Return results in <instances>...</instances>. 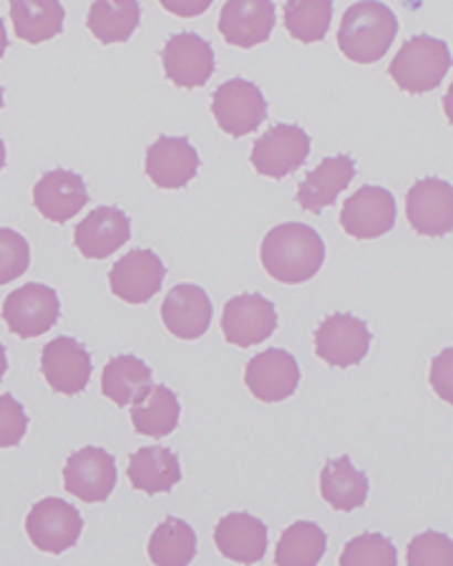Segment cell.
<instances>
[{
  "label": "cell",
  "mask_w": 453,
  "mask_h": 566,
  "mask_svg": "<svg viewBox=\"0 0 453 566\" xmlns=\"http://www.w3.org/2000/svg\"><path fill=\"white\" fill-rule=\"evenodd\" d=\"M260 260L272 280L283 285H301L313 280L323 268V237L301 222L277 224L262 240Z\"/></svg>",
  "instance_id": "6da1fadb"
},
{
  "label": "cell",
  "mask_w": 453,
  "mask_h": 566,
  "mask_svg": "<svg viewBox=\"0 0 453 566\" xmlns=\"http://www.w3.org/2000/svg\"><path fill=\"white\" fill-rule=\"evenodd\" d=\"M398 33V18L383 3H352L343 13L338 45L352 63H376L391 49Z\"/></svg>",
  "instance_id": "7a4b0ae2"
},
{
  "label": "cell",
  "mask_w": 453,
  "mask_h": 566,
  "mask_svg": "<svg viewBox=\"0 0 453 566\" xmlns=\"http://www.w3.org/2000/svg\"><path fill=\"white\" fill-rule=\"evenodd\" d=\"M451 69L449 45L433 35H413L388 66L393 84L408 94H425L436 88Z\"/></svg>",
  "instance_id": "3957f363"
},
{
  "label": "cell",
  "mask_w": 453,
  "mask_h": 566,
  "mask_svg": "<svg viewBox=\"0 0 453 566\" xmlns=\"http://www.w3.org/2000/svg\"><path fill=\"white\" fill-rule=\"evenodd\" d=\"M81 532H84V518L76 506L63 499H41L25 516V534L43 554L59 556L74 549Z\"/></svg>",
  "instance_id": "277c9868"
},
{
  "label": "cell",
  "mask_w": 453,
  "mask_h": 566,
  "mask_svg": "<svg viewBox=\"0 0 453 566\" xmlns=\"http://www.w3.org/2000/svg\"><path fill=\"white\" fill-rule=\"evenodd\" d=\"M59 317L61 303L56 290L39 285V282L18 287L3 300V323L23 340L45 335L59 323Z\"/></svg>",
  "instance_id": "5b68a950"
},
{
  "label": "cell",
  "mask_w": 453,
  "mask_h": 566,
  "mask_svg": "<svg viewBox=\"0 0 453 566\" xmlns=\"http://www.w3.org/2000/svg\"><path fill=\"white\" fill-rule=\"evenodd\" d=\"M310 154V136L295 124H275L252 146L250 161L257 175L285 179L301 169Z\"/></svg>",
  "instance_id": "8992f818"
},
{
  "label": "cell",
  "mask_w": 453,
  "mask_h": 566,
  "mask_svg": "<svg viewBox=\"0 0 453 566\" xmlns=\"http://www.w3.org/2000/svg\"><path fill=\"white\" fill-rule=\"evenodd\" d=\"M212 114L224 134L242 139L267 118L265 96L257 84L244 78H230L214 91Z\"/></svg>",
  "instance_id": "52a82bcc"
},
{
  "label": "cell",
  "mask_w": 453,
  "mask_h": 566,
  "mask_svg": "<svg viewBox=\"0 0 453 566\" xmlns=\"http://www.w3.org/2000/svg\"><path fill=\"white\" fill-rule=\"evenodd\" d=\"M373 343L368 325L350 313H335L315 331V355L333 368H350L366 358Z\"/></svg>",
  "instance_id": "ba28073f"
},
{
  "label": "cell",
  "mask_w": 453,
  "mask_h": 566,
  "mask_svg": "<svg viewBox=\"0 0 453 566\" xmlns=\"http://www.w3.org/2000/svg\"><path fill=\"white\" fill-rule=\"evenodd\" d=\"M116 486V461L114 455L98 449V446H86L63 465V489L71 496H76L84 504H102Z\"/></svg>",
  "instance_id": "9c48e42d"
},
{
  "label": "cell",
  "mask_w": 453,
  "mask_h": 566,
  "mask_svg": "<svg viewBox=\"0 0 453 566\" xmlns=\"http://www.w3.org/2000/svg\"><path fill=\"white\" fill-rule=\"evenodd\" d=\"M277 327V310L260 292H244L232 297L222 313L224 340L238 348L265 343Z\"/></svg>",
  "instance_id": "30bf717a"
},
{
  "label": "cell",
  "mask_w": 453,
  "mask_h": 566,
  "mask_svg": "<svg viewBox=\"0 0 453 566\" xmlns=\"http://www.w3.org/2000/svg\"><path fill=\"white\" fill-rule=\"evenodd\" d=\"M405 217L413 232L443 237L453 230V187L449 181L425 177L408 189Z\"/></svg>",
  "instance_id": "8fae6325"
},
{
  "label": "cell",
  "mask_w": 453,
  "mask_h": 566,
  "mask_svg": "<svg viewBox=\"0 0 453 566\" xmlns=\"http://www.w3.org/2000/svg\"><path fill=\"white\" fill-rule=\"evenodd\" d=\"M244 386L262 403H280L301 386V365L283 348L262 350L244 368Z\"/></svg>",
  "instance_id": "7c38bea8"
},
{
  "label": "cell",
  "mask_w": 453,
  "mask_h": 566,
  "mask_svg": "<svg viewBox=\"0 0 453 566\" xmlns=\"http://www.w3.org/2000/svg\"><path fill=\"white\" fill-rule=\"evenodd\" d=\"M41 373L51 390L61 392V396H78L84 392L94 365H91L88 350L74 337L61 335L41 350Z\"/></svg>",
  "instance_id": "4fadbf2b"
},
{
  "label": "cell",
  "mask_w": 453,
  "mask_h": 566,
  "mask_svg": "<svg viewBox=\"0 0 453 566\" xmlns=\"http://www.w3.org/2000/svg\"><path fill=\"white\" fill-rule=\"evenodd\" d=\"M167 268L151 250H131L108 272V287L129 305H144L161 290Z\"/></svg>",
  "instance_id": "5bb4252c"
},
{
  "label": "cell",
  "mask_w": 453,
  "mask_h": 566,
  "mask_svg": "<svg viewBox=\"0 0 453 566\" xmlns=\"http://www.w3.org/2000/svg\"><path fill=\"white\" fill-rule=\"evenodd\" d=\"M161 63L171 84L179 88H199L212 78L214 53L212 45L197 33H177L161 49Z\"/></svg>",
  "instance_id": "9a60e30c"
},
{
  "label": "cell",
  "mask_w": 453,
  "mask_h": 566,
  "mask_svg": "<svg viewBox=\"0 0 453 566\" xmlns=\"http://www.w3.org/2000/svg\"><path fill=\"white\" fill-rule=\"evenodd\" d=\"M340 224L356 240H376L393 230L396 199L383 187H362L340 209Z\"/></svg>",
  "instance_id": "2e32d148"
},
{
  "label": "cell",
  "mask_w": 453,
  "mask_h": 566,
  "mask_svg": "<svg viewBox=\"0 0 453 566\" xmlns=\"http://www.w3.org/2000/svg\"><path fill=\"white\" fill-rule=\"evenodd\" d=\"M131 237V222L122 209L96 207L76 224L74 244L86 260H106Z\"/></svg>",
  "instance_id": "e0dca14e"
},
{
  "label": "cell",
  "mask_w": 453,
  "mask_h": 566,
  "mask_svg": "<svg viewBox=\"0 0 453 566\" xmlns=\"http://www.w3.org/2000/svg\"><path fill=\"white\" fill-rule=\"evenodd\" d=\"M199 154L187 136H159L147 149V177L159 189H181L197 177Z\"/></svg>",
  "instance_id": "ac0fdd59"
},
{
  "label": "cell",
  "mask_w": 453,
  "mask_h": 566,
  "mask_svg": "<svg viewBox=\"0 0 453 566\" xmlns=\"http://www.w3.org/2000/svg\"><path fill=\"white\" fill-rule=\"evenodd\" d=\"M88 205V189L76 171L51 169L33 187V207L49 222L63 224Z\"/></svg>",
  "instance_id": "d6986e66"
},
{
  "label": "cell",
  "mask_w": 453,
  "mask_h": 566,
  "mask_svg": "<svg viewBox=\"0 0 453 566\" xmlns=\"http://www.w3.org/2000/svg\"><path fill=\"white\" fill-rule=\"evenodd\" d=\"M161 323L179 340H199L212 325V303L199 285H177L161 303Z\"/></svg>",
  "instance_id": "ffe728a7"
},
{
  "label": "cell",
  "mask_w": 453,
  "mask_h": 566,
  "mask_svg": "<svg viewBox=\"0 0 453 566\" xmlns=\"http://www.w3.org/2000/svg\"><path fill=\"white\" fill-rule=\"evenodd\" d=\"M222 39L238 49H252L270 39L275 29V3L267 0H230L220 13Z\"/></svg>",
  "instance_id": "44dd1931"
},
{
  "label": "cell",
  "mask_w": 453,
  "mask_h": 566,
  "mask_svg": "<svg viewBox=\"0 0 453 566\" xmlns=\"http://www.w3.org/2000/svg\"><path fill=\"white\" fill-rule=\"evenodd\" d=\"M214 544L224 559L252 566L267 554V526L257 516L234 511L217 522Z\"/></svg>",
  "instance_id": "7402d4cb"
},
{
  "label": "cell",
  "mask_w": 453,
  "mask_h": 566,
  "mask_svg": "<svg viewBox=\"0 0 453 566\" xmlns=\"http://www.w3.org/2000/svg\"><path fill=\"white\" fill-rule=\"evenodd\" d=\"M356 177V161L346 154H338V157L323 159L317 167L307 175L301 187H297L295 202L301 205L305 212L320 214L325 207H330L343 189Z\"/></svg>",
  "instance_id": "603a6c76"
},
{
  "label": "cell",
  "mask_w": 453,
  "mask_h": 566,
  "mask_svg": "<svg viewBox=\"0 0 453 566\" xmlns=\"http://www.w3.org/2000/svg\"><path fill=\"white\" fill-rule=\"evenodd\" d=\"M129 483L131 489L144 494H169L181 481L179 455L165 446H144L129 459Z\"/></svg>",
  "instance_id": "cb8c5ba5"
},
{
  "label": "cell",
  "mask_w": 453,
  "mask_h": 566,
  "mask_svg": "<svg viewBox=\"0 0 453 566\" xmlns=\"http://www.w3.org/2000/svg\"><path fill=\"white\" fill-rule=\"evenodd\" d=\"M151 368L136 355H116L102 373V392L114 406L129 408L151 390Z\"/></svg>",
  "instance_id": "d4e9b609"
},
{
  "label": "cell",
  "mask_w": 453,
  "mask_h": 566,
  "mask_svg": "<svg viewBox=\"0 0 453 566\" xmlns=\"http://www.w3.org/2000/svg\"><path fill=\"white\" fill-rule=\"evenodd\" d=\"M368 476L352 465L350 455L325 461L320 471V496L335 511H356L368 499Z\"/></svg>",
  "instance_id": "484cf974"
},
{
  "label": "cell",
  "mask_w": 453,
  "mask_h": 566,
  "mask_svg": "<svg viewBox=\"0 0 453 566\" xmlns=\"http://www.w3.org/2000/svg\"><path fill=\"white\" fill-rule=\"evenodd\" d=\"M147 554L154 566H189L197 556V534L185 518L167 516L151 532Z\"/></svg>",
  "instance_id": "4316f807"
},
{
  "label": "cell",
  "mask_w": 453,
  "mask_h": 566,
  "mask_svg": "<svg viewBox=\"0 0 453 566\" xmlns=\"http://www.w3.org/2000/svg\"><path fill=\"white\" fill-rule=\"evenodd\" d=\"M179 400L171 388L151 386L139 403L131 406V423L134 431L149 438H167L177 431L179 426Z\"/></svg>",
  "instance_id": "83f0119b"
},
{
  "label": "cell",
  "mask_w": 453,
  "mask_h": 566,
  "mask_svg": "<svg viewBox=\"0 0 453 566\" xmlns=\"http://www.w3.org/2000/svg\"><path fill=\"white\" fill-rule=\"evenodd\" d=\"M66 11L56 0H18L11 6L13 31L25 43H43L63 31Z\"/></svg>",
  "instance_id": "f1b7e54d"
},
{
  "label": "cell",
  "mask_w": 453,
  "mask_h": 566,
  "mask_svg": "<svg viewBox=\"0 0 453 566\" xmlns=\"http://www.w3.org/2000/svg\"><path fill=\"white\" fill-rule=\"evenodd\" d=\"M141 8L134 0H98L91 3L86 25L102 43L129 41L131 33L139 29Z\"/></svg>",
  "instance_id": "f546056e"
},
{
  "label": "cell",
  "mask_w": 453,
  "mask_h": 566,
  "mask_svg": "<svg viewBox=\"0 0 453 566\" xmlns=\"http://www.w3.org/2000/svg\"><path fill=\"white\" fill-rule=\"evenodd\" d=\"M328 552V536L313 522H295L280 536L275 566H317Z\"/></svg>",
  "instance_id": "4dcf8cb0"
},
{
  "label": "cell",
  "mask_w": 453,
  "mask_h": 566,
  "mask_svg": "<svg viewBox=\"0 0 453 566\" xmlns=\"http://www.w3.org/2000/svg\"><path fill=\"white\" fill-rule=\"evenodd\" d=\"M283 21L287 33L301 43H317L325 39L333 21V3L328 0H301L285 3Z\"/></svg>",
  "instance_id": "1f68e13d"
},
{
  "label": "cell",
  "mask_w": 453,
  "mask_h": 566,
  "mask_svg": "<svg viewBox=\"0 0 453 566\" xmlns=\"http://www.w3.org/2000/svg\"><path fill=\"white\" fill-rule=\"evenodd\" d=\"M340 566H398L393 542L383 534L366 532L350 538L340 554Z\"/></svg>",
  "instance_id": "d6a6232c"
},
{
  "label": "cell",
  "mask_w": 453,
  "mask_h": 566,
  "mask_svg": "<svg viewBox=\"0 0 453 566\" xmlns=\"http://www.w3.org/2000/svg\"><path fill=\"white\" fill-rule=\"evenodd\" d=\"M405 566H453V542L441 532H423L405 546Z\"/></svg>",
  "instance_id": "836d02e7"
},
{
  "label": "cell",
  "mask_w": 453,
  "mask_h": 566,
  "mask_svg": "<svg viewBox=\"0 0 453 566\" xmlns=\"http://www.w3.org/2000/svg\"><path fill=\"white\" fill-rule=\"evenodd\" d=\"M31 264V248L23 234L0 227V285L25 275Z\"/></svg>",
  "instance_id": "e575fe53"
},
{
  "label": "cell",
  "mask_w": 453,
  "mask_h": 566,
  "mask_svg": "<svg viewBox=\"0 0 453 566\" xmlns=\"http://www.w3.org/2000/svg\"><path fill=\"white\" fill-rule=\"evenodd\" d=\"M25 431H29V416L23 406L11 392H3L0 396V449H13L23 441Z\"/></svg>",
  "instance_id": "d590c367"
},
{
  "label": "cell",
  "mask_w": 453,
  "mask_h": 566,
  "mask_svg": "<svg viewBox=\"0 0 453 566\" xmlns=\"http://www.w3.org/2000/svg\"><path fill=\"white\" fill-rule=\"evenodd\" d=\"M451 358V353L446 350L441 355V358L433 363V370H431V386H436L439 388V392L443 398L449 400V396H446V386H451V376H449V365H446V360Z\"/></svg>",
  "instance_id": "8d00e7d4"
},
{
  "label": "cell",
  "mask_w": 453,
  "mask_h": 566,
  "mask_svg": "<svg viewBox=\"0 0 453 566\" xmlns=\"http://www.w3.org/2000/svg\"><path fill=\"white\" fill-rule=\"evenodd\" d=\"M171 13H179V15H197V13H204L207 11V3L204 0H199L197 6H181V3H161Z\"/></svg>",
  "instance_id": "74e56055"
},
{
  "label": "cell",
  "mask_w": 453,
  "mask_h": 566,
  "mask_svg": "<svg viewBox=\"0 0 453 566\" xmlns=\"http://www.w3.org/2000/svg\"><path fill=\"white\" fill-rule=\"evenodd\" d=\"M6 49H8V31H6L3 18H0V59L6 56Z\"/></svg>",
  "instance_id": "f35d334b"
},
{
  "label": "cell",
  "mask_w": 453,
  "mask_h": 566,
  "mask_svg": "<svg viewBox=\"0 0 453 566\" xmlns=\"http://www.w3.org/2000/svg\"><path fill=\"white\" fill-rule=\"evenodd\" d=\"M6 370H8V355H6V345L0 343V380L6 378Z\"/></svg>",
  "instance_id": "ab89813d"
},
{
  "label": "cell",
  "mask_w": 453,
  "mask_h": 566,
  "mask_svg": "<svg viewBox=\"0 0 453 566\" xmlns=\"http://www.w3.org/2000/svg\"><path fill=\"white\" fill-rule=\"evenodd\" d=\"M3 167H6V144L0 139V171H3Z\"/></svg>",
  "instance_id": "60d3db41"
},
{
  "label": "cell",
  "mask_w": 453,
  "mask_h": 566,
  "mask_svg": "<svg viewBox=\"0 0 453 566\" xmlns=\"http://www.w3.org/2000/svg\"><path fill=\"white\" fill-rule=\"evenodd\" d=\"M0 108H3V86H0Z\"/></svg>",
  "instance_id": "b9f144b4"
}]
</instances>
